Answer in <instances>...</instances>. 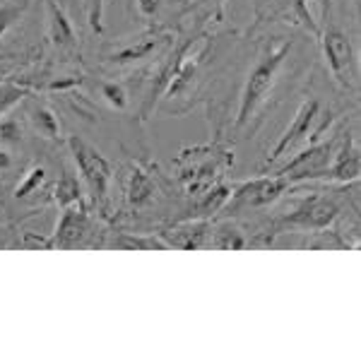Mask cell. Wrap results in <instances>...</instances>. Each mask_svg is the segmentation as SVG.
Masks as SVG:
<instances>
[{"instance_id":"3","label":"cell","mask_w":361,"mask_h":361,"mask_svg":"<svg viewBox=\"0 0 361 361\" xmlns=\"http://www.w3.org/2000/svg\"><path fill=\"white\" fill-rule=\"evenodd\" d=\"M323 54L337 82L345 87V90H354L359 80V63H357V51L352 46V39L337 27L325 29Z\"/></svg>"},{"instance_id":"16","label":"cell","mask_w":361,"mask_h":361,"mask_svg":"<svg viewBox=\"0 0 361 361\" xmlns=\"http://www.w3.org/2000/svg\"><path fill=\"white\" fill-rule=\"evenodd\" d=\"M114 246L126 248V250H169L171 246L161 236H121L114 241Z\"/></svg>"},{"instance_id":"22","label":"cell","mask_w":361,"mask_h":361,"mask_svg":"<svg viewBox=\"0 0 361 361\" xmlns=\"http://www.w3.org/2000/svg\"><path fill=\"white\" fill-rule=\"evenodd\" d=\"M20 15H22V8H20V5H15V3L0 5V37H3V34L8 32L10 25H13V22H15Z\"/></svg>"},{"instance_id":"14","label":"cell","mask_w":361,"mask_h":361,"mask_svg":"<svg viewBox=\"0 0 361 361\" xmlns=\"http://www.w3.org/2000/svg\"><path fill=\"white\" fill-rule=\"evenodd\" d=\"M29 121H32L34 130L46 140H58V135H61V123H58L56 114L44 104H39V106H34L29 111Z\"/></svg>"},{"instance_id":"19","label":"cell","mask_w":361,"mask_h":361,"mask_svg":"<svg viewBox=\"0 0 361 361\" xmlns=\"http://www.w3.org/2000/svg\"><path fill=\"white\" fill-rule=\"evenodd\" d=\"M22 123L15 116H0V145H17L22 140Z\"/></svg>"},{"instance_id":"8","label":"cell","mask_w":361,"mask_h":361,"mask_svg":"<svg viewBox=\"0 0 361 361\" xmlns=\"http://www.w3.org/2000/svg\"><path fill=\"white\" fill-rule=\"evenodd\" d=\"M46 22H49V42L58 54H78V32L58 0H46Z\"/></svg>"},{"instance_id":"25","label":"cell","mask_w":361,"mask_h":361,"mask_svg":"<svg viewBox=\"0 0 361 361\" xmlns=\"http://www.w3.org/2000/svg\"><path fill=\"white\" fill-rule=\"evenodd\" d=\"M212 3H222V0H195V8H205V5H212Z\"/></svg>"},{"instance_id":"23","label":"cell","mask_w":361,"mask_h":361,"mask_svg":"<svg viewBox=\"0 0 361 361\" xmlns=\"http://www.w3.org/2000/svg\"><path fill=\"white\" fill-rule=\"evenodd\" d=\"M219 248H226V250H238V248H243V243H246V238H243L238 231H234V229H224V231H219V238L217 241Z\"/></svg>"},{"instance_id":"20","label":"cell","mask_w":361,"mask_h":361,"mask_svg":"<svg viewBox=\"0 0 361 361\" xmlns=\"http://www.w3.org/2000/svg\"><path fill=\"white\" fill-rule=\"evenodd\" d=\"M27 94H29V90H25V87H20V85H13V82L0 85V116L8 114L10 109Z\"/></svg>"},{"instance_id":"7","label":"cell","mask_w":361,"mask_h":361,"mask_svg":"<svg viewBox=\"0 0 361 361\" xmlns=\"http://www.w3.org/2000/svg\"><path fill=\"white\" fill-rule=\"evenodd\" d=\"M90 214L87 209L75 202V205L63 207L61 219H58L56 234L51 238V248H78L82 246L90 236Z\"/></svg>"},{"instance_id":"1","label":"cell","mask_w":361,"mask_h":361,"mask_svg":"<svg viewBox=\"0 0 361 361\" xmlns=\"http://www.w3.org/2000/svg\"><path fill=\"white\" fill-rule=\"evenodd\" d=\"M292 42H282L277 46H267L260 54V58L255 61L253 70L248 73V80L243 85L241 92V102H238V111H236V128H246L250 123L255 114L260 111V106L267 102L270 92L277 85V75L279 68L284 66V61L292 54Z\"/></svg>"},{"instance_id":"13","label":"cell","mask_w":361,"mask_h":361,"mask_svg":"<svg viewBox=\"0 0 361 361\" xmlns=\"http://www.w3.org/2000/svg\"><path fill=\"white\" fill-rule=\"evenodd\" d=\"M54 200L58 207H68L75 202H82V185H80L78 176L73 173V169L63 166L61 178H58L56 188H54Z\"/></svg>"},{"instance_id":"9","label":"cell","mask_w":361,"mask_h":361,"mask_svg":"<svg viewBox=\"0 0 361 361\" xmlns=\"http://www.w3.org/2000/svg\"><path fill=\"white\" fill-rule=\"evenodd\" d=\"M337 212H340V207H337L335 200L325 195H311L299 202L296 212L292 217H287V222L301 226V229H325V226L335 222Z\"/></svg>"},{"instance_id":"11","label":"cell","mask_w":361,"mask_h":361,"mask_svg":"<svg viewBox=\"0 0 361 361\" xmlns=\"http://www.w3.org/2000/svg\"><path fill=\"white\" fill-rule=\"evenodd\" d=\"M207 236H209V226L205 222H190V224H183L178 229H171V231H164V241L169 246H176V248H183V250H195V248H202L207 243Z\"/></svg>"},{"instance_id":"6","label":"cell","mask_w":361,"mask_h":361,"mask_svg":"<svg viewBox=\"0 0 361 361\" xmlns=\"http://www.w3.org/2000/svg\"><path fill=\"white\" fill-rule=\"evenodd\" d=\"M169 42V34L159 32V29H152V32H145L140 37L133 39H123V42L114 44V49H109L104 54V63L109 66H130V63H137L142 58H149L159 46H164Z\"/></svg>"},{"instance_id":"5","label":"cell","mask_w":361,"mask_h":361,"mask_svg":"<svg viewBox=\"0 0 361 361\" xmlns=\"http://www.w3.org/2000/svg\"><path fill=\"white\" fill-rule=\"evenodd\" d=\"M320 118V104L318 99H306L299 106V111L294 114V121L287 130L282 133V137L277 140V145L272 147V152L267 154V164H275L277 159L287 157L296 145H301L304 140L313 133V126Z\"/></svg>"},{"instance_id":"10","label":"cell","mask_w":361,"mask_h":361,"mask_svg":"<svg viewBox=\"0 0 361 361\" xmlns=\"http://www.w3.org/2000/svg\"><path fill=\"white\" fill-rule=\"evenodd\" d=\"M361 171V161H359V147L354 142V137L347 135L342 137V145L335 147L333 161H330L328 169V178L340 180V183H352V180L359 178Z\"/></svg>"},{"instance_id":"24","label":"cell","mask_w":361,"mask_h":361,"mask_svg":"<svg viewBox=\"0 0 361 361\" xmlns=\"http://www.w3.org/2000/svg\"><path fill=\"white\" fill-rule=\"evenodd\" d=\"M13 166H15L13 154H10L5 147H0V173H3V171H10V169H13Z\"/></svg>"},{"instance_id":"17","label":"cell","mask_w":361,"mask_h":361,"mask_svg":"<svg viewBox=\"0 0 361 361\" xmlns=\"http://www.w3.org/2000/svg\"><path fill=\"white\" fill-rule=\"evenodd\" d=\"M46 183V169L44 166H32L29 171L25 173V178L20 180V185L15 188V197L17 200H25V197L34 195L42 190V185Z\"/></svg>"},{"instance_id":"4","label":"cell","mask_w":361,"mask_h":361,"mask_svg":"<svg viewBox=\"0 0 361 361\" xmlns=\"http://www.w3.org/2000/svg\"><path fill=\"white\" fill-rule=\"evenodd\" d=\"M292 185L287 176H258L231 185V205L234 207H265L275 202Z\"/></svg>"},{"instance_id":"21","label":"cell","mask_w":361,"mask_h":361,"mask_svg":"<svg viewBox=\"0 0 361 361\" xmlns=\"http://www.w3.org/2000/svg\"><path fill=\"white\" fill-rule=\"evenodd\" d=\"M161 5H164V0H135V13L140 20L154 22L161 13Z\"/></svg>"},{"instance_id":"15","label":"cell","mask_w":361,"mask_h":361,"mask_svg":"<svg viewBox=\"0 0 361 361\" xmlns=\"http://www.w3.org/2000/svg\"><path fill=\"white\" fill-rule=\"evenodd\" d=\"M97 87H99V97H102L109 106L116 109V111H128L130 99H128V90L123 87V82H116V80H102Z\"/></svg>"},{"instance_id":"12","label":"cell","mask_w":361,"mask_h":361,"mask_svg":"<svg viewBox=\"0 0 361 361\" xmlns=\"http://www.w3.org/2000/svg\"><path fill=\"white\" fill-rule=\"evenodd\" d=\"M157 195V185L152 176L142 166H133L128 178V202L130 207H147Z\"/></svg>"},{"instance_id":"2","label":"cell","mask_w":361,"mask_h":361,"mask_svg":"<svg viewBox=\"0 0 361 361\" xmlns=\"http://www.w3.org/2000/svg\"><path fill=\"white\" fill-rule=\"evenodd\" d=\"M70 157H73L75 166H78L80 176H82L87 190H90L92 200L99 207L106 205L109 200V185H111V164L92 142H87L80 135H68L66 140Z\"/></svg>"},{"instance_id":"18","label":"cell","mask_w":361,"mask_h":361,"mask_svg":"<svg viewBox=\"0 0 361 361\" xmlns=\"http://www.w3.org/2000/svg\"><path fill=\"white\" fill-rule=\"evenodd\" d=\"M104 5H106V0H82L87 25L94 34L104 32Z\"/></svg>"}]
</instances>
